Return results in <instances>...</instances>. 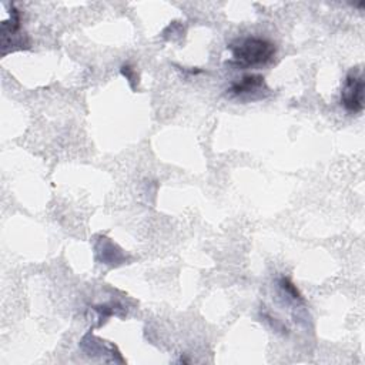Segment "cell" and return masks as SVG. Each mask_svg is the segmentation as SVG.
<instances>
[{"mask_svg": "<svg viewBox=\"0 0 365 365\" xmlns=\"http://www.w3.org/2000/svg\"><path fill=\"white\" fill-rule=\"evenodd\" d=\"M228 48L232 54L230 63L242 68L265 66L274 60L277 53L275 44L261 37L238 38L232 41Z\"/></svg>", "mask_w": 365, "mask_h": 365, "instance_id": "cell-1", "label": "cell"}, {"mask_svg": "<svg viewBox=\"0 0 365 365\" xmlns=\"http://www.w3.org/2000/svg\"><path fill=\"white\" fill-rule=\"evenodd\" d=\"M341 104L349 113H359L364 108V77L359 68L351 70L341 90Z\"/></svg>", "mask_w": 365, "mask_h": 365, "instance_id": "cell-2", "label": "cell"}, {"mask_svg": "<svg viewBox=\"0 0 365 365\" xmlns=\"http://www.w3.org/2000/svg\"><path fill=\"white\" fill-rule=\"evenodd\" d=\"M228 94L241 100H258L264 98L269 90L265 84V78L259 74H247L228 87Z\"/></svg>", "mask_w": 365, "mask_h": 365, "instance_id": "cell-3", "label": "cell"}, {"mask_svg": "<svg viewBox=\"0 0 365 365\" xmlns=\"http://www.w3.org/2000/svg\"><path fill=\"white\" fill-rule=\"evenodd\" d=\"M279 285H281V288L284 289V292L285 294H288L292 299H301V294H299V291L297 289V287L288 279V278H282L281 279V282H279Z\"/></svg>", "mask_w": 365, "mask_h": 365, "instance_id": "cell-4", "label": "cell"}]
</instances>
